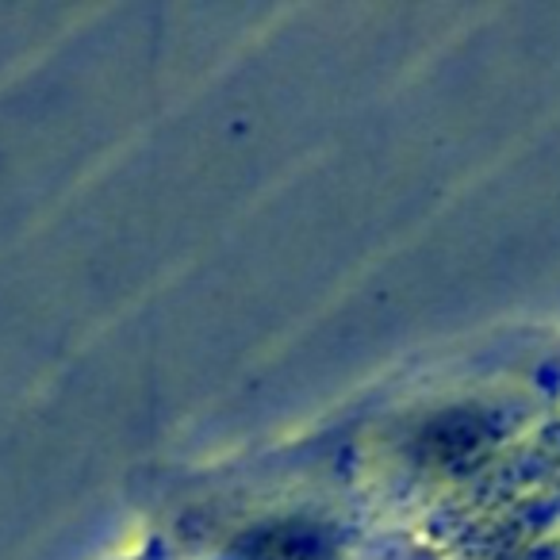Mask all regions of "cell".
I'll use <instances>...</instances> for the list:
<instances>
[{"label":"cell","instance_id":"6da1fadb","mask_svg":"<svg viewBox=\"0 0 560 560\" xmlns=\"http://www.w3.org/2000/svg\"><path fill=\"white\" fill-rule=\"evenodd\" d=\"M319 545L304 529H269L254 541V560H315Z\"/></svg>","mask_w":560,"mask_h":560}]
</instances>
